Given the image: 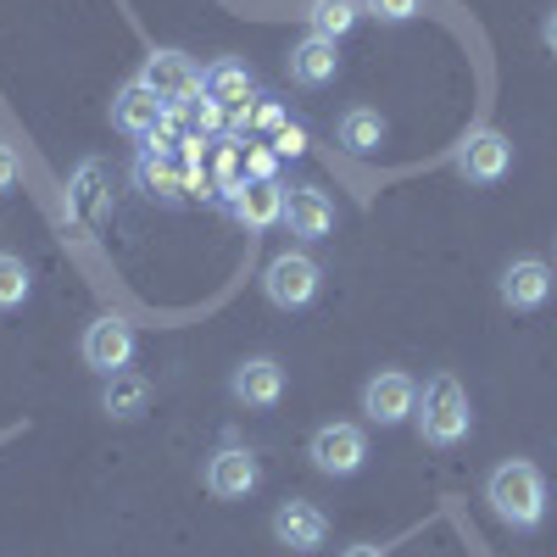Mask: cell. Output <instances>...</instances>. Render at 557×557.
<instances>
[{
  "mask_svg": "<svg viewBox=\"0 0 557 557\" xmlns=\"http://www.w3.org/2000/svg\"><path fill=\"white\" fill-rule=\"evenodd\" d=\"M485 502H491V513L507 530H541V519H546V480L524 457L496 462L491 480H485Z\"/></svg>",
  "mask_w": 557,
  "mask_h": 557,
  "instance_id": "cell-1",
  "label": "cell"
},
{
  "mask_svg": "<svg viewBox=\"0 0 557 557\" xmlns=\"http://www.w3.org/2000/svg\"><path fill=\"white\" fill-rule=\"evenodd\" d=\"M474 430V407H469V391H462L457 374H435L424 391H418V435H424V446L435 451H451L462 446Z\"/></svg>",
  "mask_w": 557,
  "mask_h": 557,
  "instance_id": "cell-2",
  "label": "cell"
},
{
  "mask_svg": "<svg viewBox=\"0 0 557 557\" xmlns=\"http://www.w3.org/2000/svg\"><path fill=\"white\" fill-rule=\"evenodd\" d=\"M318 285H323V268H318L307 251H285V257H273V262H268V273H262V296H268L278 312H301V307H312Z\"/></svg>",
  "mask_w": 557,
  "mask_h": 557,
  "instance_id": "cell-3",
  "label": "cell"
},
{
  "mask_svg": "<svg viewBox=\"0 0 557 557\" xmlns=\"http://www.w3.org/2000/svg\"><path fill=\"white\" fill-rule=\"evenodd\" d=\"M362 412H368V424H407V418L418 412V380L401 374V368H380L374 380L362 385Z\"/></svg>",
  "mask_w": 557,
  "mask_h": 557,
  "instance_id": "cell-4",
  "label": "cell"
},
{
  "mask_svg": "<svg viewBox=\"0 0 557 557\" xmlns=\"http://www.w3.org/2000/svg\"><path fill=\"white\" fill-rule=\"evenodd\" d=\"M307 457H312L318 474L346 480V474H357L362 462H368V435H362L357 424H323V430L307 441Z\"/></svg>",
  "mask_w": 557,
  "mask_h": 557,
  "instance_id": "cell-5",
  "label": "cell"
},
{
  "mask_svg": "<svg viewBox=\"0 0 557 557\" xmlns=\"http://www.w3.org/2000/svg\"><path fill=\"white\" fill-rule=\"evenodd\" d=\"M273 541L285 546V552H318L323 541H330V519H323V507L307 502V496H290V502H278L273 507Z\"/></svg>",
  "mask_w": 557,
  "mask_h": 557,
  "instance_id": "cell-6",
  "label": "cell"
},
{
  "mask_svg": "<svg viewBox=\"0 0 557 557\" xmlns=\"http://www.w3.org/2000/svg\"><path fill=\"white\" fill-rule=\"evenodd\" d=\"M257 485H262L257 451H246V446H218V451L207 457V491H212L218 502H246Z\"/></svg>",
  "mask_w": 557,
  "mask_h": 557,
  "instance_id": "cell-7",
  "label": "cell"
},
{
  "mask_svg": "<svg viewBox=\"0 0 557 557\" xmlns=\"http://www.w3.org/2000/svg\"><path fill=\"white\" fill-rule=\"evenodd\" d=\"M139 78H146L173 112H184V107L201 96V67L184 57V51H151V57H146V73H139Z\"/></svg>",
  "mask_w": 557,
  "mask_h": 557,
  "instance_id": "cell-8",
  "label": "cell"
},
{
  "mask_svg": "<svg viewBox=\"0 0 557 557\" xmlns=\"http://www.w3.org/2000/svg\"><path fill=\"white\" fill-rule=\"evenodd\" d=\"M84 368H96L101 380H112V374H123V368L134 362V330L123 318H96L84 330Z\"/></svg>",
  "mask_w": 557,
  "mask_h": 557,
  "instance_id": "cell-9",
  "label": "cell"
},
{
  "mask_svg": "<svg viewBox=\"0 0 557 557\" xmlns=\"http://www.w3.org/2000/svg\"><path fill=\"white\" fill-rule=\"evenodd\" d=\"M507 168H513V146H507L496 128H474L469 139H462L457 173L469 184H496V178H507Z\"/></svg>",
  "mask_w": 557,
  "mask_h": 557,
  "instance_id": "cell-10",
  "label": "cell"
},
{
  "mask_svg": "<svg viewBox=\"0 0 557 557\" xmlns=\"http://www.w3.org/2000/svg\"><path fill=\"white\" fill-rule=\"evenodd\" d=\"M112 123H117L123 134H134V139H151V134L168 123V101L157 96V89H151L146 78H134V84H123V89H117V101H112Z\"/></svg>",
  "mask_w": 557,
  "mask_h": 557,
  "instance_id": "cell-11",
  "label": "cell"
},
{
  "mask_svg": "<svg viewBox=\"0 0 557 557\" xmlns=\"http://www.w3.org/2000/svg\"><path fill=\"white\" fill-rule=\"evenodd\" d=\"M228 212H235V223H246L251 235H262V228L285 223V184L278 178H246L235 196H228Z\"/></svg>",
  "mask_w": 557,
  "mask_h": 557,
  "instance_id": "cell-12",
  "label": "cell"
},
{
  "mask_svg": "<svg viewBox=\"0 0 557 557\" xmlns=\"http://www.w3.org/2000/svg\"><path fill=\"white\" fill-rule=\"evenodd\" d=\"M285 223H290L296 240H323V235H335V201L323 190H312V184H290L285 190Z\"/></svg>",
  "mask_w": 557,
  "mask_h": 557,
  "instance_id": "cell-13",
  "label": "cell"
},
{
  "mask_svg": "<svg viewBox=\"0 0 557 557\" xmlns=\"http://www.w3.org/2000/svg\"><path fill=\"white\" fill-rule=\"evenodd\" d=\"M502 307H513V312H535L546 296H552V268L541 257H519V262H507L502 268Z\"/></svg>",
  "mask_w": 557,
  "mask_h": 557,
  "instance_id": "cell-14",
  "label": "cell"
},
{
  "mask_svg": "<svg viewBox=\"0 0 557 557\" xmlns=\"http://www.w3.org/2000/svg\"><path fill=\"white\" fill-rule=\"evenodd\" d=\"M228 391H235V401H246V407H278L285 401V368H278L273 357H246L235 368V380H228Z\"/></svg>",
  "mask_w": 557,
  "mask_h": 557,
  "instance_id": "cell-15",
  "label": "cell"
},
{
  "mask_svg": "<svg viewBox=\"0 0 557 557\" xmlns=\"http://www.w3.org/2000/svg\"><path fill=\"white\" fill-rule=\"evenodd\" d=\"M134 184L146 190L151 201H162V207H178L184 201V168H178V157L173 151H139L134 157Z\"/></svg>",
  "mask_w": 557,
  "mask_h": 557,
  "instance_id": "cell-16",
  "label": "cell"
},
{
  "mask_svg": "<svg viewBox=\"0 0 557 557\" xmlns=\"http://www.w3.org/2000/svg\"><path fill=\"white\" fill-rule=\"evenodd\" d=\"M335 73H341V51H335V39L307 34V39L296 45V51H290V78H296V84H307V89L335 84Z\"/></svg>",
  "mask_w": 557,
  "mask_h": 557,
  "instance_id": "cell-17",
  "label": "cell"
},
{
  "mask_svg": "<svg viewBox=\"0 0 557 557\" xmlns=\"http://www.w3.org/2000/svg\"><path fill=\"white\" fill-rule=\"evenodd\" d=\"M201 96H212L218 107H240V101H251V96H257V78H251V67H246V62L223 57V62L201 67Z\"/></svg>",
  "mask_w": 557,
  "mask_h": 557,
  "instance_id": "cell-18",
  "label": "cell"
},
{
  "mask_svg": "<svg viewBox=\"0 0 557 557\" xmlns=\"http://www.w3.org/2000/svg\"><path fill=\"white\" fill-rule=\"evenodd\" d=\"M146 407H151V385L139 380V374H128V368H123V374L107 380V391H101V412L107 418H139Z\"/></svg>",
  "mask_w": 557,
  "mask_h": 557,
  "instance_id": "cell-19",
  "label": "cell"
},
{
  "mask_svg": "<svg viewBox=\"0 0 557 557\" xmlns=\"http://www.w3.org/2000/svg\"><path fill=\"white\" fill-rule=\"evenodd\" d=\"M341 146L351 151V157H374L380 146H385V117L380 112H368V107H351L346 117H341Z\"/></svg>",
  "mask_w": 557,
  "mask_h": 557,
  "instance_id": "cell-20",
  "label": "cell"
},
{
  "mask_svg": "<svg viewBox=\"0 0 557 557\" xmlns=\"http://www.w3.org/2000/svg\"><path fill=\"white\" fill-rule=\"evenodd\" d=\"M357 17H362V0H312L307 7V34L341 39V34H351Z\"/></svg>",
  "mask_w": 557,
  "mask_h": 557,
  "instance_id": "cell-21",
  "label": "cell"
},
{
  "mask_svg": "<svg viewBox=\"0 0 557 557\" xmlns=\"http://www.w3.org/2000/svg\"><path fill=\"white\" fill-rule=\"evenodd\" d=\"M28 290H34L28 262L12 257V251H0V312H17V307L28 301Z\"/></svg>",
  "mask_w": 557,
  "mask_h": 557,
  "instance_id": "cell-22",
  "label": "cell"
},
{
  "mask_svg": "<svg viewBox=\"0 0 557 557\" xmlns=\"http://www.w3.org/2000/svg\"><path fill=\"white\" fill-rule=\"evenodd\" d=\"M190 123H196V134H207V139H212V134H223V128H228V107H218L212 96H196V101H190Z\"/></svg>",
  "mask_w": 557,
  "mask_h": 557,
  "instance_id": "cell-23",
  "label": "cell"
},
{
  "mask_svg": "<svg viewBox=\"0 0 557 557\" xmlns=\"http://www.w3.org/2000/svg\"><path fill=\"white\" fill-rule=\"evenodd\" d=\"M278 162H285V157H278L273 146H257V139H246V178H273L278 173Z\"/></svg>",
  "mask_w": 557,
  "mask_h": 557,
  "instance_id": "cell-24",
  "label": "cell"
},
{
  "mask_svg": "<svg viewBox=\"0 0 557 557\" xmlns=\"http://www.w3.org/2000/svg\"><path fill=\"white\" fill-rule=\"evenodd\" d=\"M368 17H380V23H407L418 12V0H362Z\"/></svg>",
  "mask_w": 557,
  "mask_h": 557,
  "instance_id": "cell-25",
  "label": "cell"
},
{
  "mask_svg": "<svg viewBox=\"0 0 557 557\" xmlns=\"http://www.w3.org/2000/svg\"><path fill=\"white\" fill-rule=\"evenodd\" d=\"M268 146H273L278 157H301V151H307V128H301V123H285V128L268 139Z\"/></svg>",
  "mask_w": 557,
  "mask_h": 557,
  "instance_id": "cell-26",
  "label": "cell"
},
{
  "mask_svg": "<svg viewBox=\"0 0 557 557\" xmlns=\"http://www.w3.org/2000/svg\"><path fill=\"white\" fill-rule=\"evenodd\" d=\"M285 123H290V112H285V107H278V101H268V96L257 101V128H268V134H278V128H285Z\"/></svg>",
  "mask_w": 557,
  "mask_h": 557,
  "instance_id": "cell-27",
  "label": "cell"
},
{
  "mask_svg": "<svg viewBox=\"0 0 557 557\" xmlns=\"http://www.w3.org/2000/svg\"><path fill=\"white\" fill-rule=\"evenodd\" d=\"M12 184H17V151H12V146H0V196H7Z\"/></svg>",
  "mask_w": 557,
  "mask_h": 557,
  "instance_id": "cell-28",
  "label": "cell"
},
{
  "mask_svg": "<svg viewBox=\"0 0 557 557\" xmlns=\"http://www.w3.org/2000/svg\"><path fill=\"white\" fill-rule=\"evenodd\" d=\"M341 557H385V546H374V541H357V546H346Z\"/></svg>",
  "mask_w": 557,
  "mask_h": 557,
  "instance_id": "cell-29",
  "label": "cell"
},
{
  "mask_svg": "<svg viewBox=\"0 0 557 557\" xmlns=\"http://www.w3.org/2000/svg\"><path fill=\"white\" fill-rule=\"evenodd\" d=\"M546 45H552V51H557V12L546 17Z\"/></svg>",
  "mask_w": 557,
  "mask_h": 557,
  "instance_id": "cell-30",
  "label": "cell"
}]
</instances>
